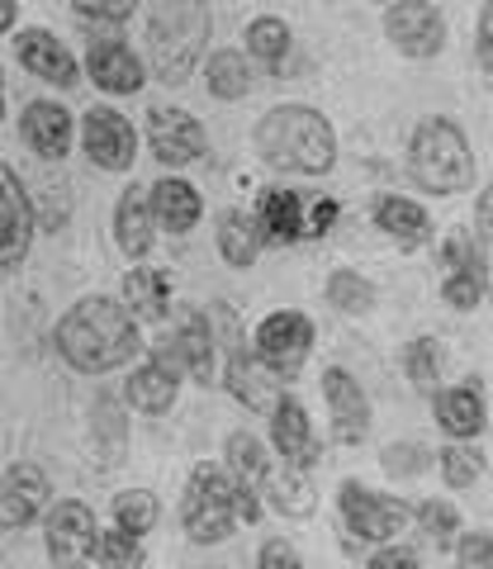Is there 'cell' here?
<instances>
[{
  "label": "cell",
  "mask_w": 493,
  "mask_h": 569,
  "mask_svg": "<svg viewBox=\"0 0 493 569\" xmlns=\"http://www.w3.org/2000/svg\"><path fill=\"white\" fill-rule=\"evenodd\" d=\"M432 422L446 441H480L489 427V399H484L480 376L436 385L432 389Z\"/></svg>",
  "instance_id": "obj_15"
},
{
  "label": "cell",
  "mask_w": 493,
  "mask_h": 569,
  "mask_svg": "<svg viewBox=\"0 0 493 569\" xmlns=\"http://www.w3.org/2000/svg\"><path fill=\"white\" fill-rule=\"evenodd\" d=\"M20 138L33 157L62 162V157L77 148V119L62 100H29L20 110Z\"/></svg>",
  "instance_id": "obj_22"
},
{
  "label": "cell",
  "mask_w": 493,
  "mask_h": 569,
  "mask_svg": "<svg viewBox=\"0 0 493 569\" xmlns=\"http://www.w3.org/2000/svg\"><path fill=\"white\" fill-rule=\"evenodd\" d=\"M256 569H304V560H299L294 541L271 537V541H261V550H256Z\"/></svg>",
  "instance_id": "obj_48"
},
{
  "label": "cell",
  "mask_w": 493,
  "mask_h": 569,
  "mask_svg": "<svg viewBox=\"0 0 493 569\" xmlns=\"http://www.w3.org/2000/svg\"><path fill=\"white\" fill-rule=\"evenodd\" d=\"M474 67L493 77V0H484L480 20H474Z\"/></svg>",
  "instance_id": "obj_47"
},
{
  "label": "cell",
  "mask_w": 493,
  "mask_h": 569,
  "mask_svg": "<svg viewBox=\"0 0 493 569\" xmlns=\"http://www.w3.org/2000/svg\"><path fill=\"white\" fill-rule=\"evenodd\" d=\"M413 527L422 531V541H432L436 550H451L455 537L465 531V518L451 498H422V503H413Z\"/></svg>",
  "instance_id": "obj_37"
},
{
  "label": "cell",
  "mask_w": 493,
  "mask_h": 569,
  "mask_svg": "<svg viewBox=\"0 0 493 569\" xmlns=\"http://www.w3.org/2000/svg\"><path fill=\"white\" fill-rule=\"evenodd\" d=\"M261 503L290 522H309L319 512V485L313 470H294L285 460H271V470L261 475Z\"/></svg>",
  "instance_id": "obj_24"
},
{
  "label": "cell",
  "mask_w": 493,
  "mask_h": 569,
  "mask_svg": "<svg viewBox=\"0 0 493 569\" xmlns=\"http://www.w3.org/2000/svg\"><path fill=\"white\" fill-rule=\"evenodd\" d=\"M319 389H323V408H328V437L338 441V447H361L370 437V427H375V408H370L365 385L351 376L346 366H328Z\"/></svg>",
  "instance_id": "obj_14"
},
{
  "label": "cell",
  "mask_w": 493,
  "mask_h": 569,
  "mask_svg": "<svg viewBox=\"0 0 493 569\" xmlns=\"http://www.w3.org/2000/svg\"><path fill=\"white\" fill-rule=\"evenodd\" d=\"M14 20H20V6H14V0H0V33H10Z\"/></svg>",
  "instance_id": "obj_49"
},
{
  "label": "cell",
  "mask_w": 493,
  "mask_h": 569,
  "mask_svg": "<svg viewBox=\"0 0 493 569\" xmlns=\"http://www.w3.org/2000/svg\"><path fill=\"white\" fill-rule=\"evenodd\" d=\"M323 299H328L332 313L365 318V313H375L380 290H375V280H370L365 271H356V266H338V271H328V280H323Z\"/></svg>",
  "instance_id": "obj_31"
},
{
  "label": "cell",
  "mask_w": 493,
  "mask_h": 569,
  "mask_svg": "<svg viewBox=\"0 0 493 569\" xmlns=\"http://www.w3.org/2000/svg\"><path fill=\"white\" fill-rule=\"evenodd\" d=\"M0 91H6V67H0Z\"/></svg>",
  "instance_id": "obj_52"
},
{
  "label": "cell",
  "mask_w": 493,
  "mask_h": 569,
  "mask_svg": "<svg viewBox=\"0 0 493 569\" xmlns=\"http://www.w3.org/2000/svg\"><path fill=\"white\" fill-rule=\"evenodd\" d=\"M85 77L104 96H138L148 86V62L123 39H91V48H85Z\"/></svg>",
  "instance_id": "obj_21"
},
{
  "label": "cell",
  "mask_w": 493,
  "mask_h": 569,
  "mask_svg": "<svg viewBox=\"0 0 493 569\" xmlns=\"http://www.w3.org/2000/svg\"><path fill=\"white\" fill-rule=\"evenodd\" d=\"M370 223H375L390 242H399V252H422V247L436 242L432 209L422 200H413V194H399V190H384L370 200Z\"/></svg>",
  "instance_id": "obj_18"
},
{
  "label": "cell",
  "mask_w": 493,
  "mask_h": 569,
  "mask_svg": "<svg viewBox=\"0 0 493 569\" xmlns=\"http://www.w3.org/2000/svg\"><path fill=\"white\" fill-rule=\"evenodd\" d=\"M0 123H6V91H0Z\"/></svg>",
  "instance_id": "obj_50"
},
{
  "label": "cell",
  "mask_w": 493,
  "mask_h": 569,
  "mask_svg": "<svg viewBox=\"0 0 493 569\" xmlns=\"http://www.w3.org/2000/svg\"><path fill=\"white\" fill-rule=\"evenodd\" d=\"M91 451L100 466H119L123 451H129V413H123V399L100 395L91 408Z\"/></svg>",
  "instance_id": "obj_33"
},
{
  "label": "cell",
  "mask_w": 493,
  "mask_h": 569,
  "mask_svg": "<svg viewBox=\"0 0 493 569\" xmlns=\"http://www.w3.org/2000/svg\"><path fill=\"white\" fill-rule=\"evenodd\" d=\"M91 560L100 569H143L148 565V550H143V541H138V537H129V531L110 527V531H100V537H95Z\"/></svg>",
  "instance_id": "obj_41"
},
{
  "label": "cell",
  "mask_w": 493,
  "mask_h": 569,
  "mask_svg": "<svg viewBox=\"0 0 493 569\" xmlns=\"http://www.w3.org/2000/svg\"><path fill=\"white\" fill-rule=\"evenodd\" d=\"M77 142H81L85 162H91L95 171L123 176V171H133V162H138V129H133L129 114L114 110V104H91V110L81 114Z\"/></svg>",
  "instance_id": "obj_10"
},
{
  "label": "cell",
  "mask_w": 493,
  "mask_h": 569,
  "mask_svg": "<svg viewBox=\"0 0 493 569\" xmlns=\"http://www.w3.org/2000/svg\"><path fill=\"white\" fill-rule=\"evenodd\" d=\"M474 238L484 247V266H489V299H493V181L474 190Z\"/></svg>",
  "instance_id": "obj_44"
},
{
  "label": "cell",
  "mask_w": 493,
  "mask_h": 569,
  "mask_svg": "<svg viewBox=\"0 0 493 569\" xmlns=\"http://www.w3.org/2000/svg\"><path fill=\"white\" fill-rule=\"evenodd\" d=\"M214 242H219V257L223 266H233V271H252L261 247H266V238H261V223L252 209H223L214 219Z\"/></svg>",
  "instance_id": "obj_29"
},
{
  "label": "cell",
  "mask_w": 493,
  "mask_h": 569,
  "mask_svg": "<svg viewBox=\"0 0 493 569\" xmlns=\"http://www.w3.org/2000/svg\"><path fill=\"white\" fill-rule=\"evenodd\" d=\"M342 219V204L332 194H309L304 204V242H323Z\"/></svg>",
  "instance_id": "obj_43"
},
{
  "label": "cell",
  "mask_w": 493,
  "mask_h": 569,
  "mask_svg": "<svg viewBox=\"0 0 493 569\" xmlns=\"http://www.w3.org/2000/svg\"><path fill=\"white\" fill-rule=\"evenodd\" d=\"M365 569H422V556L413 546H403V541H384V546L370 550Z\"/></svg>",
  "instance_id": "obj_46"
},
{
  "label": "cell",
  "mask_w": 493,
  "mask_h": 569,
  "mask_svg": "<svg viewBox=\"0 0 493 569\" xmlns=\"http://www.w3.org/2000/svg\"><path fill=\"white\" fill-rule=\"evenodd\" d=\"M256 157L280 176H304V181H323L338 171L342 142H338V123L323 110H313L304 100H285L271 104L252 129Z\"/></svg>",
  "instance_id": "obj_2"
},
{
  "label": "cell",
  "mask_w": 493,
  "mask_h": 569,
  "mask_svg": "<svg viewBox=\"0 0 493 569\" xmlns=\"http://www.w3.org/2000/svg\"><path fill=\"white\" fill-rule=\"evenodd\" d=\"M223 389H228V399H233L238 408H247V413H271L275 399L285 395V385L261 366V356L247 342L223 351Z\"/></svg>",
  "instance_id": "obj_20"
},
{
  "label": "cell",
  "mask_w": 493,
  "mask_h": 569,
  "mask_svg": "<svg viewBox=\"0 0 493 569\" xmlns=\"http://www.w3.org/2000/svg\"><path fill=\"white\" fill-rule=\"evenodd\" d=\"M214 10L209 0H152L143 24V62L148 77L162 86H185L209 52Z\"/></svg>",
  "instance_id": "obj_4"
},
{
  "label": "cell",
  "mask_w": 493,
  "mask_h": 569,
  "mask_svg": "<svg viewBox=\"0 0 493 569\" xmlns=\"http://www.w3.org/2000/svg\"><path fill=\"white\" fill-rule=\"evenodd\" d=\"M33 233H39L33 194L24 190L20 171H14L10 162H0V280L20 276V266L29 261Z\"/></svg>",
  "instance_id": "obj_13"
},
{
  "label": "cell",
  "mask_w": 493,
  "mask_h": 569,
  "mask_svg": "<svg viewBox=\"0 0 493 569\" xmlns=\"http://www.w3.org/2000/svg\"><path fill=\"white\" fill-rule=\"evenodd\" d=\"M304 204L309 194L294 190V186H266L256 200V223H261V238L266 247H299L304 242Z\"/></svg>",
  "instance_id": "obj_25"
},
{
  "label": "cell",
  "mask_w": 493,
  "mask_h": 569,
  "mask_svg": "<svg viewBox=\"0 0 493 569\" xmlns=\"http://www.w3.org/2000/svg\"><path fill=\"white\" fill-rule=\"evenodd\" d=\"M266 418H271V451H275V460H285V466H294V470H319L323 437H319V427H313L309 408L299 403L294 395H280Z\"/></svg>",
  "instance_id": "obj_16"
},
{
  "label": "cell",
  "mask_w": 493,
  "mask_h": 569,
  "mask_svg": "<svg viewBox=\"0 0 493 569\" xmlns=\"http://www.w3.org/2000/svg\"><path fill=\"white\" fill-rule=\"evenodd\" d=\"M370 6H380V10H384V6H394V0H370Z\"/></svg>",
  "instance_id": "obj_51"
},
{
  "label": "cell",
  "mask_w": 493,
  "mask_h": 569,
  "mask_svg": "<svg viewBox=\"0 0 493 569\" xmlns=\"http://www.w3.org/2000/svg\"><path fill=\"white\" fill-rule=\"evenodd\" d=\"M238 527V479L214 460H200L181 493V531L195 546H219Z\"/></svg>",
  "instance_id": "obj_5"
},
{
  "label": "cell",
  "mask_w": 493,
  "mask_h": 569,
  "mask_svg": "<svg viewBox=\"0 0 493 569\" xmlns=\"http://www.w3.org/2000/svg\"><path fill=\"white\" fill-rule=\"evenodd\" d=\"M14 58H20V67L29 71V77L58 86V91H77L81 86V62L72 58V48L43 24L14 33Z\"/></svg>",
  "instance_id": "obj_19"
},
{
  "label": "cell",
  "mask_w": 493,
  "mask_h": 569,
  "mask_svg": "<svg viewBox=\"0 0 493 569\" xmlns=\"http://www.w3.org/2000/svg\"><path fill=\"white\" fill-rule=\"evenodd\" d=\"M52 347L77 376H110L143 356V323L110 295H81L52 328Z\"/></svg>",
  "instance_id": "obj_1"
},
{
  "label": "cell",
  "mask_w": 493,
  "mask_h": 569,
  "mask_svg": "<svg viewBox=\"0 0 493 569\" xmlns=\"http://www.w3.org/2000/svg\"><path fill=\"white\" fill-rule=\"evenodd\" d=\"M403 167H409V181L422 194H436V200L470 194L474 181H480L474 142L465 133V123L451 114H422L413 123L409 142H403Z\"/></svg>",
  "instance_id": "obj_3"
},
{
  "label": "cell",
  "mask_w": 493,
  "mask_h": 569,
  "mask_svg": "<svg viewBox=\"0 0 493 569\" xmlns=\"http://www.w3.org/2000/svg\"><path fill=\"white\" fill-rule=\"evenodd\" d=\"M313 347H319V323L304 309H271L252 332V351L280 385H294L304 376Z\"/></svg>",
  "instance_id": "obj_8"
},
{
  "label": "cell",
  "mask_w": 493,
  "mask_h": 569,
  "mask_svg": "<svg viewBox=\"0 0 493 569\" xmlns=\"http://www.w3.org/2000/svg\"><path fill=\"white\" fill-rule=\"evenodd\" d=\"M380 29H384V43L409 62L442 58L451 39V24L436 0H394V6H384Z\"/></svg>",
  "instance_id": "obj_9"
},
{
  "label": "cell",
  "mask_w": 493,
  "mask_h": 569,
  "mask_svg": "<svg viewBox=\"0 0 493 569\" xmlns=\"http://www.w3.org/2000/svg\"><path fill=\"white\" fill-rule=\"evenodd\" d=\"M181 399V376L167 370L162 361H143L129 370V380H123V408H133V413L143 418H162L175 408Z\"/></svg>",
  "instance_id": "obj_26"
},
{
  "label": "cell",
  "mask_w": 493,
  "mask_h": 569,
  "mask_svg": "<svg viewBox=\"0 0 493 569\" xmlns=\"http://www.w3.org/2000/svg\"><path fill=\"white\" fill-rule=\"evenodd\" d=\"M219 337L214 323H209L204 309H181L175 323L152 342V361H162L167 370H175L190 385H214L219 380Z\"/></svg>",
  "instance_id": "obj_7"
},
{
  "label": "cell",
  "mask_w": 493,
  "mask_h": 569,
  "mask_svg": "<svg viewBox=\"0 0 493 569\" xmlns=\"http://www.w3.org/2000/svg\"><path fill=\"white\" fill-rule=\"evenodd\" d=\"M247 58L261 62L271 77H280V71L290 67V58H294V33H290V24L280 20V14H256V20L247 24Z\"/></svg>",
  "instance_id": "obj_34"
},
{
  "label": "cell",
  "mask_w": 493,
  "mask_h": 569,
  "mask_svg": "<svg viewBox=\"0 0 493 569\" xmlns=\"http://www.w3.org/2000/svg\"><path fill=\"white\" fill-rule=\"evenodd\" d=\"M95 537H100V527H95L91 503H81V498H52L48 503V512H43V550H48L52 569L91 565Z\"/></svg>",
  "instance_id": "obj_11"
},
{
  "label": "cell",
  "mask_w": 493,
  "mask_h": 569,
  "mask_svg": "<svg viewBox=\"0 0 493 569\" xmlns=\"http://www.w3.org/2000/svg\"><path fill=\"white\" fill-rule=\"evenodd\" d=\"M148 209L157 219V233L167 238H185L204 223V194L185 181V176H162L148 186Z\"/></svg>",
  "instance_id": "obj_23"
},
{
  "label": "cell",
  "mask_w": 493,
  "mask_h": 569,
  "mask_svg": "<svg viewBox=\"0 0 493 569\" xmlns=\"http://www.w3.org/2000/svg\"><path fill=\"white\" fill-rule=\"evenodd\" d=\"M223 470L233 475L242 489L261 493V475L271 470V447L247 432V427H238V432H228V441H223Z\"/></svg>",
  "instance_id": "obj_35"
},
{
  "label": "cell",
  "mask_w": 493,
  "mask_h": 569,
  "mask_svg": "<svg viewBox=\"0 0 493 569\" xmlns=\"http://www.w3.org/2000/svg\"><path fill=\"white\" fill-rule=\"evenodd\" d=\"M436 470H442V485L446 489H474L489 470V460L480 451V441H446L442 451H436Z\"/></svg>",
  "instance_id": "obj_38"
},
{
  "label": "cell",
  "mask_w": 493,
  "mask_h": 569,
  "mask_svg": "<svg viewBox=\"0 0 493 569\" xmlns=\"http://www.w3.org/2000/svg\"><path fill=\"white\" fill-rule=\"evenodd\" d=\"M110 518L119 531H129V537L143 541L148 531L162 522V498H157L152 489H119L110 498Z\"/></svg>",
  "instance_id": "obj_36"
},
{
  "label": "cell",
  "mask_w": 493,
  "mask_h": 569,
  "mask_svg": "<svg viewBox=\"0 0 493 569\" xmlns=\"http://www.w3.org/2000/svg\"><path fill=\"white\" fill-rule=\"evenodd\" d=\"M338 522L346 527L351 541H365V546L403 541V531L413 522V503H403V498L390 489L361 485V479H342L338 485Z\"/></svg>",
  "instance_id": "obj_6"
},
{
  "label": "cell",
  "mask_w": 493,
  "mask_h": 569,
  "mask_svg": "<svg viewBox=\"0 0 493 569\" xmlns=\"http://www.w3.org/2000/svg\"><path fill=\"white\" fill-rule=\"evenodd\" d=\"M52 503V479L33 460H14L0 475V531H24L48 512Z\"/></svg>",
  "instance_id": "obj_17"
},
{
  "label": "cell",
  "mask_w": 493,
  "mask_h": 569,
  "mask_svg": "<svg viewBox=\"0 0 493 569\" xmlns=\"http://www.w3.org/2000/svg\"><path fill=\"white\" fill-rule=\"evenodd\" d=\"M442 305L451 313H474L489 305V271H442V284H436Z\"/></svg>",
  "instance_id": "obj_40"
},
{
  "label": "cell",
  "mask_w": 493,
  "mask_h": 569,
  "mask_svg": "<svg viewBox=\"0 0 493 569\" xmlns=\"http://www.w3.org/2000/svg\"><path fill=\"white\" fill-rule=\"evenodd\" d=\"M399 370H403V380H409L413 389L432 395V389L442 385V376H446V342L442 337H432V332L409 337V342L399 347Z\"/></svg>",
  "instance_id": "obj_32"
},
{
  "label": "cell",
  "mask_w": 493,
  "mask_h": 569,
  "mask_svg": "<svg viewBox=\"0 0 493 569\" xmlns=\"http://www.w3.org/2000/svg\"><path fill=\"white\" fill-rule=\"evenodd\" d=\"M72 10L95 24H123L138 14V0H72Z\"/></svg>",
  "instance_id": "obj_45"
},
{
  "label": "cell",
  "mask_w": 493,
  "mask_h": 569,
  "mask_svg": "<svg viewBox=\"0 0 493 569\" xmlns=\"http://www.w3.org/2000/svg\"><path fill=\"white\" fill-rule=\"evenodd\" d=\"M114 242L129 261H143L152 252V242H157V219L148 209V190L138 181L123 186L119 200H114Z\"/></svg>",
  "instance_id": "obj_27"
},
{
  "label": "cell",
  "mask_w": 493,
  "mask_h": 569,
  "mask_svg": "<svg viewBox=\"0 0 493 569\" xmlns=\"http://www.w3.org/2000/svg\"><path fill=\"white\" fill-rule=\"evenodd\" d=\"M204 81H209V96L233 104V100L252 96L256 71H252V58H247L242 48H214V52H204Z\"/></svg>",
  "instance_id": "obj_30"
},
{
  "label": "cell",
  "mask_w": 493,
  "mask_h": 569,
  "mask_svg": "<svg viewBox=\"0 0 493 569\" xmlns=\"http://www.w3.org/2000/svg\"><path fill=\"white\" fill-rule=\"evenodd\" d=\"M119 284H123L119 305L129 309L138 323H167L171 318V276L167 271H157V266H133Z\"/></svg>",
  "instance_id": "obj_28"
},
{
  "label": "cell",
  "mask_w": 493,
  "mask_h": 569,
  "mask_svg": "<svg viewBox=\"0 0 493 569\" xmlns=\"http://www.w3.org/2000/svg\"><path fill=\"white\" fill-rule=\"evenodd\" d=\"M436 466V451L427 447V441H417V437H399L390 441V447L380 451V470L394 479V485H409V479H422Z\"/></svg>",
  "instance_id": "obj_39"
},
{
  "label": "cell",
  "mask_w": 493,
  "mask_h": 569,
  "mask_svg": "<svg viewBox=\"0 0 493 569\" xmlns=\"http://www.w3.org/2000/svg\"><path fill=\"white\" fill-rule=\"evenodd\" d=\"M455 569H493V531L484 527H465L451 546Z\"/></svg>",
  "instance_id": "obj_42"
},
{
  "label": "cell",
  "mask_w": 493,
  "mask_h": 569,
  "mask_svg": "<svg viewBox=\"0 0 493 569\" xmlns=\"http://www.w3.org/2000/svg\"><path fill=\"white\" fill-rule=\"evenodd\" d=\"M489 403H493V399H489Z\"/></svg>",
  "instance_id": "obj_53"
},
{
  "label": "cell",
  "mask_w": 493,
  "mask_h": 569,
  "mask_svg": "<svg viewBox=\"0 0 493 569\" xmlns=\"http://www.w3.org/2000/svg\"><path fill=\"white\" fill-rule=\"evenodd\" d=\"M143 133H148L152 157H157L162 167H171V171L195 167V162H204V157H209V133H204V123L190 114V110H181V104H152Z\"/></svg>",
  "instance_id": "obj_12"
}]
</instances>
